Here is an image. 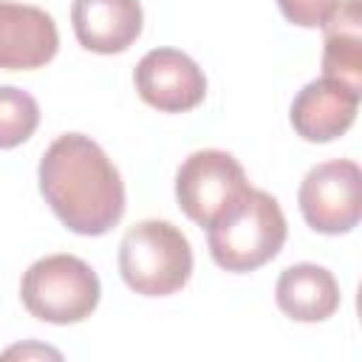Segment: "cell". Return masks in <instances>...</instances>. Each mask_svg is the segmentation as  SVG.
<instances>
[{
	"label": "cell",
	"instance_id": "6da1fadb",
	"mask_svg": "<svg viewBox=\"0 0 362 362\" xmlns=\"http://www.w3.org/2000/svg\"><path fill=\"white\" fill-rule=\"evenodd\" d=\"M40 192L76 235H105L124 215V184L107 153L82 133H65L40 158Z\"/></svg>",
	"mask_w": 362,
	"mask_h": 362
},
{
	"label": "cell",
	"instance_id": "7a4b0ae2",
	"mask_svg": "<svg viewBox=\"0 0 362 362\" xmlns=\"http://www.w3.org/2000/svg\"><path fill=\"white\" fill-rule=\"evenodd\" d=\"M286 215L263 189L249 187V192L212 226H206V243L212 260L235 274L255 272L266 266L286 243Z\"/></svg>",
	"mask_w": 362,
	"mask_h": 362
},
{
	"label": "cell",
	"instance_id": "3957f363",
	"mask_svg": "<svg viewBox=\"0 0 362 362\" xmlns=\"http://www.w3.org/2000/svg\"><path fill=\"white\" fill-rule=\"evenodd\" d=\"M119 274L136 294H175L192 274V246L187 235L170 221H139L119 243Z\"/></svg>",
	"mask_w": 362,
	"mask_h": 362
},
{
	"label": "cell",
	"instance_id": "277c9868",
	"mask_svg": "<svg viewBox=\"0 0 362 362\" xmlns=\"http://www.w3.org/2000/svg\"><path fill=\"white\" fill-rule=\"evenodd\" d=\"M99 297L102 286L96 272L76 255H45L34 260L20 280L25 311L54 325L82 322L96 311Z\"/></svg>",
	"mask_w": 362,
	"mask_h": 362
},
{
	"label": "cell",
	"instance_id": "5b68a950",
	"mask_svg": "<svg viewBox=\"0 0 362 362\" xmlns=\"http://www.w3.org/2000/svg\"><path fill=\"white\" fill-rule=\"evenodd\" d=\"M249 192L240 161L226 150H195L175 173V198L181 212L198 223L212 226Z\"/></svg>",
	"mask_w": 362,
	"mask_h": 362
},
{
	"label": "cell",
	"instance_id": "8992f818",
	"mask_svg": "<svg viewBox=\"0 0 362 362\" xmlns=\"http://www.w3.org/2000/svg\"><path fill=\"white\" fill-rule=\"evenodd\" d=\"M300 212L314 232L345 235L362 218V173L356 161L334 158L311 167L297 192Z\"/></svg>",
	"mask_w": 362,
	"mask_h": 362
},
{
	"label": "cell",
	"instance_id": "52a82bcc",
	"mask_svg": "<svg viewBox=\"0 0 362 362\" xmlns=\"http://www.w3.org/2000/svg\"><path fill=\"white\" fill-rule=\"evenodd\" d=\"M139 96L161 113H184L204 102L206 76L198 62L178 48L147 51L133 74Z\"/></svg>",
	"mask_w": 362,
	"mask_h": 362
},
{
	"label": "cell",
	"instance_id": "ba28073f",
	"mask_svg": "<svg viewBox=\"0 0 362 362\" xmlns=\"http://www.w3.org/2000/svg\"><path fill=\"white\" fill-rule=\"evenodd\" d=\"M59 31L40 6L0 0V71H34L54 59Z\"/></svg>",
	"mask_w": 362,
	"mask_h": 362
},
{
	"label": "cell",
	"instance_id": "9c48e42d",
	"mask_svg": "<svg viewBox=\"0 0 362 362\" xmlns=\"http://www.w3.org/2000/svg\"><path fill=\"white\" fill-rule=\"evenodd\" d=\"M359 90L320 76L311 79L291 102V127L300 139L314 141V144H325L339 139L356 119V107H359Z\"/></svg>",
	"mask_w": 362,
	"mask_h": 362
},
{
	"label": "cell",
	"instance_id": "30bf717a",
	"mask_svg": "<svg viewBox=\"0 0 362 362\" xmlns=\"http://www.w3.org/2000/svg\"><path fill=\"white\" fill-rule=\"evenodd\" d=\"M71 23L82 48L122 54L139 40L144 14L139 0H74Z\"/></svg>",
	"mask_w": 362,
	"mask_h": 362
},
{
	"label": "cell",
	"instance_id": "8fae6325",
	"mask_svg": "<svg viewBox=\"0 0 362 362\" xmlns=\"http://www.w3.org/2000/svg\"><path fill=\"white\" fill-rule=\"evenodd\" d=\"M274 300L297 322H322L339 308V283L325 266L294 263L277 277Z\"/></svg>",
	"mask_w": 362,
	"mask_h": 362
},
{
	"label": "cell",
	"instance_id": "7c38bea8",
	"mask_svg": "<svg viewBox=\"0 0 362 362\" xmlns=\"http://www.w3.org/2000/svg\"><path fill=\"white\" fill-rule=\"evenodd\" d=\"M322 76L362 93V6L342 0L322 23Z\"/></svg>",
	"mask_w": 362,
	"mask_h": 362
},
{
	"label": "cell",
	"instance_id": "4fadbf2b",
	"mask_svg": "<svg viewBox=\"0 0 362 362\" xmlns=\"http://www.w3.org/2000/svg\"><path fill=\"white\" fill-rule=\"evenodd\" d=\"M40 124V105L28 90L0 85V150H11L34 136Z\"/></svg>",
	"mask_w": 362,
	"mask_h": 362
},
{
	"label": "cell",
	"instance_id": "5bb4252c",
	"mask_svg": "<svg viewBox=\"0 0 362 362\" xmlns=\"http://www.w3.org/2000/svg\"><path fill=\"white\" fill-rule=\"evenodd\" d=\"M283 17L300 28H322L337 0H277Z\"/></svg>",
	"mask_w": 362,
	"mask_h": 362
}]
</instances>
